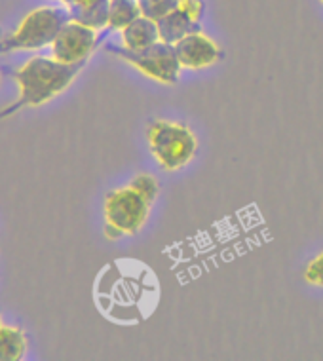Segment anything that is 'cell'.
Masks as SVG:
<instances>
[{"mask_svg":"<svg viewBox=\"0 0 323 361\" xmlns=\"http://www.w3.org/2000/svg\"><path fill=\"white\" fill-rule=\"evenodd\" d=\"M99 31L71 19L51 44V57L61 63H86L99 44Z\"/></svg>","mask_w":323,"mask_h":361,"instance_id":"obj_6","label":"cell"},{"mask_svg":"<svg viewBox=\"0 0 323 361\" xmlns=\"http://www.w3.org/2000/svg\"><path fill=\"white\" fill-rule=\"evenodd\" d=\"M27 354V335L19 327H0V361H19Z\"/></svg>","mask_w":323,"mask_h":361,"instance_id":"obj_11","label":"cell"},{"mask_svg":"<svg viewBox=\"0 0 323 361\" xmlns=\"http://www.w3.org/2000/svg\"><path fill=\"white\" fill-rule=\"evenodd\" d=\"M131 188H135L137 192L141 194L147 202H149L150 206L154 204L156 198H158V194H160V185H158V180L156 177L149 173H139L135 175L130 183Z\"/></svg>","mask_w":323,"mask_h":361,"instance_id":"obj_14","label":"cell"},{"mask_svg":"<svg viewBox=\"0 0 323 361\" xmlns=\"http://www.w3.org/2000/svg\"><path fill=\"white\" fill-rule=\"evenodd\" d=\"M322 2H323V0H322Z\"/></svg>","mask_w":323,"mask_h":361,"instance_id":"obj_20","label":"cell"},{"mask_svg":"<svg viewBox=\"0 0 323 361\" xmlns=\"http://www.w3.org/2000/svg\"><path fill=\"white\" fill-rule=\"evenodd\" d=\"M177 6H179V0H139L141 16L154 19V21L168 16Z\"/></svg>","mask_w":323,"mask_h":361,"instance_id":"obj_13","label":"cell"},{"mask_svg":"<svg viewBox=\"0 0 323 361\" xmlns=\"http://www.w3.org/2000/svg\"><path fill=\"white\" fill-rule=\"evenodd\" d=\"M147 141L150 152L166 171H177L185 168L198 150V139L188 126L154 120L147 128Z\"/></svg>","mask_w":323,"mask_h":361,"instance_id":"obj_3","label":"cell"},{"mask_svg":"<svg viewBox=\"0 0 323 361\" xmlns=\"http://www.w3.org/2000/svg\"><path fill=\"white\" fill-rule=\"evenodd\" d=\"M106 51H111L112 56L124 59L126 63L133 65L137 71H141L143 75L162 84H177L179 82L181 63L175 51L173 44L162 42L143 48V50H128L124 46H114L106 44Z\"/></svg>","mask_w":323,"mask_h":361,"instance_id":"obj_4","label":"cell"},{"mask_svg":"<svg viewBox=\"0 0 323 361\" xmlns=\"http://www.w3.org/2000/svg\"><path fill=\"white\" fill-rule=\"evenodd\" d=\"M120 35H122V46L128 50H143L160 40L158 23L145 16H139L135 21H131L130 25L120 31Z\"/></svg>","mask_w":323,"mask_h":361,"instance_id":"obj_9","label":"cell"},{"mask_svg":"<svg viewBox=\"0 0 323 361\" xmlns=\"http://www.w3.org/2000/svg\"><path fill=\"white\" fill-rule=\"evenodd\" d=\"M68 6H42L27 13L13 35L0 40V54L18 50H40L51 46L63 27L71 21Z\"/></svg>","mask_w":323,"mask_h":361,"instance_id":"obj_2","label":"cell"},{"mask_svg":"<svg viewBox=\"0 0 323 361\" xmlns=\"http://www.w3.org/2000/svg\"><path fill=\"white\" fill-rule=\"evenodd\" d=\"M150 204L135 188H116L106 194L105 221L114 224L124 234H137L149 217Z\"/></svg>","mask_w":323,"mask_h":361,"instance_id":"obj_5","label":"cell"},{"mask_svg":"<svg viewBox=\"0 0 323 361\" xmlns=\"http://www.w3.org/2000/svg\"><path fill=\"white\" fill-rule=\"evenodd\" d=\"M65 6H73V4H87V2H94V0H61Z\"/></svg>","mask_w":323,"mask_h":361,"instance_id":"obj_18","label":"cell"},{"mask_svg":"<svg viewBox=\"0 0 323 361\" xmlns=\"http://www.w3.org/2000/svg\"><path fill=\"white\" fill-rule=\"evenodd\" d=\"M305 280L310 283V286L323 287V253L317 255L314 261H310V264L306 267L305 270Z\"/></svg>","mask_w":323,"mask_h":361,"instance_id":"obj_15","label":"cell"},{"mask_svg":"<svg viewBox=\"0 0 323 361\" xmlns=\"http://www.w3.org/2000/svg\"><path fill=\"white\" fill-rule=\"evenodd\" d=\"M86 63H61L56 57H31L29 61L16 71V82L19 97L13 105L0 111V120L12 116L19 109L40 106L67 90L82 73Z\"/></svg>","mask_w":323,"mask_h":361,"instance_id":"obj_1","label":"cell"},{"mask_svg":"<svg viewBox=\"0 0 323 361\" xmlns=\"http://www.w3.org/2000/svg\"><path fill=\"white\" fill-rule=\"evenodd\" d=\"M179 6L196 21H202L205 13V2L204 0H179Z\"/></svg>","mask_w":323,"mask_h":361,"instance_id":"obj_16","label":"cell"},{"mask_svg":"<svg viewBox=\"0 0 323 361\" xmlns=\"http://www.w3.org/2000/svg\"><path fill=\"white\" fill-rule=\"evenodd\" d=\"M175 51L179 57L181 67L185 69H207L223 59V50L215 40L204 35L202 31L187 35L175 44Z\"/></svg>","mask_w":323,"mask_h":361,"instance_id":"obj_7","label":"cell"},{"mask_svg":"<svg viewBox=\"0 0 323 361\" xmlns=\"http://www.w3.org/2000/svg\"><path fill=\"white\" fill-rule=\"evenodd\" d=\"M109 6L111 0H94L87 4H73L68 6L71 10V18L95 29V31H103L105 27H109Z\"/></svg>","mask_w":323,"mask_h":361,"instance_id":"obj_10","label":"cell"},{"mask_svg":"<svg viewBox=\"0 0 323 361\" xmlns=\"http://www.w3.org/2000/svg\"><path fill=\"white\" fill-rule=\"evenodd\" d=\"M2 325H4V324H2V318H0V327H2Z\"/></svg>","mask_w":323,"mask_h":361,"instance_id":"obj_19","label":"cell"},{"mask_svg":"<svg viewBox=\"0 0 323 361\" xmlns=\"http://www.w3.org/2000/svg\"><path fill=\"white\" fill-rule=\"evenodd\" d=\"M141 16L139 0H111L109 6V29L122 31Z\"/></svg>","mask_w":323,"mask_h":361,"instance_id":"obj_12","label":"cell"},{"mask_svg":"<svg viewBox=\"0 0 323 361\" xmlns=\"http://www.w3.org/2000/svg\"><path fill=\"white\" fill-rule=\"evenodd\" d=\"M156 23H158V32H160L162 42L173 44V46L179 42V40H183V38L187 37V35L202 31L200 21L190 18L181 6L171 10L168 16H164L162 19H158Z\"/></svg>","mask_w":323,"mask_h":361,"instance_id":"obj_8","label":"cell"},{"mask_svg":"<svg viewBox=\"0 0 323 361\" xmlns=\"http://www.w3.org/2000/svg\"><path fill=\"white\" fill-rule=\"evenodd\" d=\"M105 236L109 238V240H118L120 236H124V232L120 231V228H116L114 224L105 223Z\"/></svg>","mask_w":323,"mask_h":361,"instance_id":"obj_17","label":"cell"}]
</instances>
